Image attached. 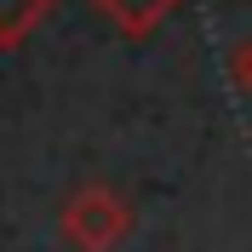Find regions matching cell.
<instances>
[{
    "label": "cell",
    "instance_id": "obj_2",
    "mask_svg": "<svg viewBox=\"0 0 252 252\" xmlns=\"http://www.w3.org/2000/svg\"><path fill=\"white\" fill-rule=\"evenodd\" d=\"M97 12L109 17L121 34H132V40H143V34H155L166 17L178 12V0H92Z\"/></svg>",
    "mask_w": 252,
    "mask_h": 252
},
{
    "label": "cell",
    "instance_id": "obj_1",
    "mask_svg": "<svg viewBox=\"0 0 252 252\" xmlns=\"http://www.w3.org/2000/svg\"><path fill=\"white\" fill-rule=\"evenodd\" d=\"M132 223H138L132 218V201H126L121 189H109V184L69 189V201L58 212V229H63V241L75 252H115V247H126Z\"/></svg>",
    "mask_w": 252,
    "mask_h": 252
},
{
    "label": "cell",
    "instance_id": "obj_3",
    "mask_svg": "<svg viewBox=\"0 0 252 252\" xmlns=\"http://www.w3.org/2000/svg\"><path fill=\"white\" fill-rule=\"evenodd\" d=\"M46 12H52V0H0V52L23 46L46 23Z\"/></svg>",
    "mask_w": 252,
    "mask_h": 252
},
{
    "label": "cell",
    "instance_id": "obj_4",
    "mask_svg": "<svg viewBox=\"0 0 252 252\" xmlns=\"http://www.w3.org/2000/svg\"><path fill=\"white\" fill-rule=\"evenodd\" d=\"M229 75H235V86L252 97V40H247V46H235V58H229Z\"/></svg>",
    "mask_w": 252,
    "mask_h": 252
}]
</instances>
